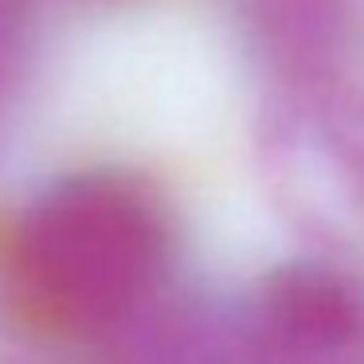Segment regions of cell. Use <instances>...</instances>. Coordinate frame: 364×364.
Instances as JSON below:
<instances>
[{"instance_id": "3", "label": "cell", "mask_w": 364, "mask_h": 364, "mask_svg": "<svg viewBox=\"0 0 364 364\" xmlns=\"http://www.w3.org/2000/svg\"><path fill=\"white\" fill-rule=\"evenodd\" d=\"M110 364H231L215 329L192 309H157L149 298L114 325Z\"/></svg>"}, {"instance_id": "1", "label": "cell", "mask_w": 364, "mask_h": 364, "mask_svg": "<svg viewBox=\"0 0 364 364\" xmlns=\"http://www.w3.org/2000/svg\"><path fill=\"white\" fill-rule=\"evenodd\" d=\"M165 231L153 204L118 176H67L24 212L16 278L48 321L75 333L114 329L153 294Z\"/></svg>"}, {"instance_id": "2", "label": "cell", "mask_w": 364, "mask_h": 364, "mask_svg": "<svg viewBox=\"0 0 364 364\" xmlns=\"http://www.w3.org/2000/svg\"><path fill=\"white\" fill-rule=\"evenodd\" d=\"M247 364H364V298L329 267L290 262L259 286Z\"/></svg>"}]
</instances>
